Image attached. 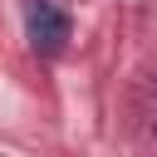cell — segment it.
<instances>
[{"label":"cell","mask_w":157,"mask_h":157,"mask_svg":"<svg viewBox=\"0 0 157 157\" xmlns=\"http://www.w3.org/2000/svg\"><path fill=\"white\" fill-rule=\"evenodd\" d=\"M69 34H74V20H69L59 5L39 0V5L29 10V44H34L39 54H59V49L69 44Z\"/></svg>","instance_id":"1"}]
</instances>
